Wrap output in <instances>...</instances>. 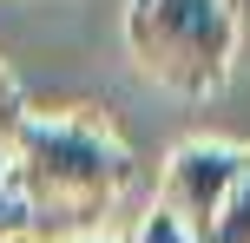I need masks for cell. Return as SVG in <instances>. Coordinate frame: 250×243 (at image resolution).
Returning <instances> with one entry per match:
<instances>
[{
	"label": "cell",
	"instance_id": "cell-1",
	"mask_svg": "<svg viewBox=\"0 0 250 243\" xmlns=\"http://www.w3.org/2000/svg\"><path fill=\"white\" fill-rule=\"evenodd\" d=\"M7 158H13L7 184L26 197L33 224L46 210H60V217H99L138 171L132 151H125L112 131L79 118V112H33V118H20L13 138H7Z\"/></svg>",
	"mask_w": 250,
	"mask_h": 243
},
{
	"label": "cell",
	"instance_id": "cell-2",
	"mask_svg": "<svg viewBox=\"0 0 250 243\" xmlns=\"http://www.w3.org/2000/svg\"><path fill=\"white\" fill-rule=\"evenodd\" d=\"M237 0H125V53L185 99H211L237 66Z\"/></svg>",
	"mask_w": 250,
	"mask_h": 243
},
{
	"label": "cell",
	"instance_id": "cell-3",
	"mask_svg": "<svg viewBox=\"0 0 250 243\" xmlns=\"http://www.w3.org/2000/svg\"><path fill=\"white\" fill-rule=\"evenodd\" d=\"M244 171H250V145H237V138H185L158 165V210H171L191 237H204V224L217 217V204L230 197V184Z\"/></svg>",
	"mask_w": 250,
	"mask_h": 243
},
{
	"label": "cell",
	"instance_id": "cell-4",
	"mask_svg": "<svg viewBox=\"0 0 250 243\" xmlns=\"http://www.w3.org/2000/svg\"><path fill=\"white\" fill-rule=\"evenodd\" d=\"M198 243H250V171L230 184V197L217 204V217L204 224V237H198Z\"/></svg>",
	"mask_w": 250,
	"mask_h": 243
},
{
	"label": "cell",
	"instance_id": "cell-5",
	"mask_svg": "<svg viewBox=\"0 0 250 243\" xmlns=\"http://www.w3.org/2000/svg\"><path fill=\"white\" fill-rule=\"evenodd\" d=\"M26 237H33V210L13 184H0V243H26Z\"/></svg>",
	"mask_w": 250,
	"mask_h": 243
},
{
	"label": "cell",
	"instance_id": "cell-6",
	"mask_svg": "<svg viewBox=\"0 0 250 243\" xmlns=\"http://www.w3.org/2000/svg\"><path fill=\"white\" fill-rule=\"evenodd\" d=\"M132 243H198V237H191L185 224L171 217V210H158V204H151L145 217H138V230H132Z\"/></svg>",
	"mask_w": 250,
	"mask_h": 243
},
{
	"label": "cell",
	"instance_id": "cell-7",
	"mask_svg": "<svg viewBox=\"0 0 250 243\" xmlns=\"http://www.w3.org/2000/svg\"><path fill=\"white\" fill-rule=\"evenodd\" d=\"M79 243H112V237H79Z\"/></svg>",
	"mask_w": 250,
	"mask_h": 243
}]
</instances>
